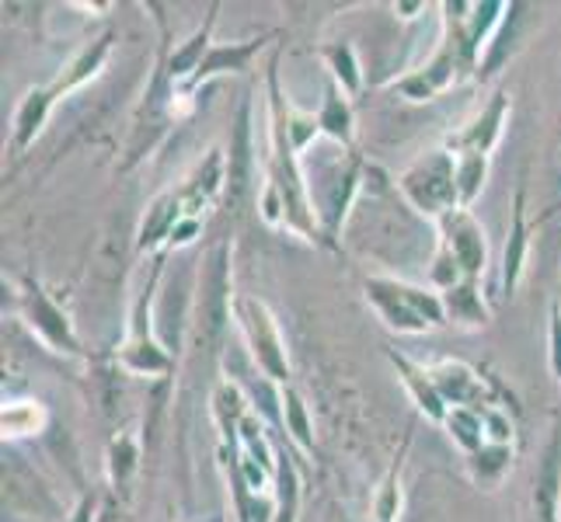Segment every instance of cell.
<instances>
[{
    "instance_id": "1",
    "label": "cell",
    "mask_w": 561,
    "mask_h": 522,
    "mask_svg": "<svg viewBox=\"0 0 561 522\" xmlns=\"http://www.w3.org/2000/svg\"><path fill=\"white\" fill-rule=\"evenodd\" d=\"M366 293H370L377 311L387 317V324L401 327V332H422V327H430V324H443V303L415 286L374 279V282H366Z\"/></svg>"
},
{
    "instance_id": "2",
    "label": "cell",
    "mask_w": 561,
    "mask_h": 522,
    "mask_svg": "<svg viewBox=\"0 0 561 522\" xmlns=\"http://www.w3.org/2000/svg\"><path fill=\"white\" fill-rule=\"evenodd\" d=\"M401 192L412 199L415 209L433 212V217H439V212H447V217H450L454 202L460 199L454 161L447 158V153H430L425 161H419L415 167L404 171Z\"/></svg>"
},
{
    "instance_id": "3",
    "label": "cell",
    "mask_w": 561,
    "mask_h": 522,
    "mask_svg": "<svg viewBox=\"0 0 561 522\" xmlns=\"http://www.w3.org/2000/svg\"><path fill=\"white\" fill-rule=\"evenodd\" d=\"M238 317L248 332V341L255 348V359L259 366L276 380H286L289 376V366H286V352H283V341H279V332H276V321L268 317V311L255 300H241L238 303Z\"/></svg>"
},
{
    "instance_id": "4",
    "label": "cell",
    "mask_w": 561,
    "mask_h": 522,
    "mask_svg": "<svg viewBox=\"0 0 561 522\" xmlns=\"http://www.w3.org/2000/svg\"><path fill=\"white\" fill-rule=\"evenodd\" d=\"M447 258H454V268L468 276H478L485 268V234L468 212L447 217Z\"/></svg>"
},
{
    "instance_id": "5",
    "label": "cell",
    "mask_w": 561,
    "mask_h": 522,
    "mask_svg": "<svg viewBox=\"0 0 561 522\" xmlns=\"http://www.w3.org/2000/svg\"><path fill=\"white\" fill-rule=\"evenodd\" d=\"M28 317L35 324V332L43 335L53 348H60V352H81V348H77L73 332H70V324H67V317L46 300V293L38 286L28 289Z\"/></svg>"
},
{
    "instance_id": "6",
    "label": "cell",
    "mask_w": 561,
    "mask_h": 522,
    "mask_svg": "<svg viewBox=\"0 0 561 522\" xmlns=\"http://www.w3.org/2000/svg\"><path fill=\"white\" fill-rule=\"evenodd\" d=\"M425 376L433 380L436 394L443 401H454V404H471V401H478L481 394H485L481 380L468 370V366H460V362H439L436 370H430Z\"/></svg>"
},
{
    "instance_id": "7",
    "label": "cell",
    "mask_w": 561,
    "mask_h": 522,
    "mask_svg": "<svg viewBox=\"0 0 561 522\" xmlns=\"http://www.w3.org/2000/svg\"><path fill=\"white\" fill-rule=\"evenodd\" d=\"M227 251L220 247L213 255V268H209V279H206V293H203V327L206 335H217L224 327L227 317V268H224Z\"/></svg>"
},
{
    "instance_id": "8",
    "label": "cell",
    "mask_w": 561,
    "mask_h": 522,
    "mask_svg": "<svg viewBox=\"0 0 561 522\" xmlns=\"http://www.w3.org/2000/svg\"><path fill=\"white\" fill-rule=\"evenodd\" d=\"M558 488H561V436L554 432L545 453V467L537 474V515L545 522H554Z\"/></svg>"
},
{
    "instance_id": "9",
    "label": "cell",
    "mask_w": 561,
    "mask_h": 522,
    "mask_svg": "<svg viewBox=\"0 0 561 522\" xmlns=\"http://www.w3.org/2000/svg\"><path fill=\"white\" fill-rule=\"evenodd\" d=\"M502 115H506V98L499 94V98L492 102V108L474 123V129H471V132H463V137H457V147H463V153H481V158H489V147H492L495 137H499Z\"/></svg>"
},
{
    "instance_id": "10",
    "label": "cell",
    "mask_w": 561,
    "mask_h": 522,
    "mask_svg": "<svg viewBox=\"0 0 561 522\" xmlns=\"http://www.w3.org/2000/svg\"><path fill=\"white\" fill-rule=\"evenodd\" d=\"M179 227V199L175 196H161L153 202L150 217L144 220V230H140V247H153L161 237H171Z\"/></svg>"
},
{
    "instance_id": "11",
    "label": "cell",
    "mask_w": 561,
    "mask_h": 522,
    "mask_svg": "<svg viewBox=\"0 0 561 522\" xmlns=\"http://www.w3.org/2000/svg\"><path fill=\"white\" fill-rule=\"evenodd\" d=\"M53 94L56 91H32L28 98H25L22 112H18V147H28L32 143V137L38 132V126H43L46 112L53 105Z\"/></svg>"
},
{
    "instance_id": "12",
    "label": "cell",
    "mask_w": 561,
    "mask_h": 522,
    "mask_svg": "<svg viewBox=\"0 0 561 522\" xmlns=\"http://www.w3.org/2000/svg\"><path fill=\"white\" fill-rule=\"evenodd\" d=\"M450 73H454V56L450 53H443L439 60L425 70L422 77H412V81H401V91L404 94H412V98H430V94H436L443 84L450 81Z\"/></svg>"
},
{
    "instance_id": "13",
    "label": "cell",
    "mask_w": 561,
    "mask_h": 522,
    "mask_svg": "<svg viewBox=\"0 0 561 522\" xmlns=\"http://www.w3.org/2000/svg\"><path fill=\"white\" fill-rule=\"evenodd\" d=\"M220 182H224V164H220V153H209V161L199 167V174L192 178V185H188V206H192V212L199 209V202H206V199H213L217 196V188H220Z\"/></svg>"
},
{
    "instance_id": "14",
    "label": "cell",
    "mask_w": 561,
    "mask_h": 522,
    "mask_svg": "<svg viewBox=\"0 0 561 522\" xmlns=\"http://www.w3.org/2000/svg\"><path fill=\"white\" fill-rule=\"evenodd\" d=\"M524 247H527V227H524V196L516 199V220H513V237L506 247V293L516 286L519 268H524Z\"/></svg>"
},
{
    "instance_id": "15",
    "label": "cell",
    "mask_w": 561,
    "mask_h": 522,
    "mask_svg": "<svg viewBox=\"0 0 561 522\" xmlns=\"http://www.w3.org/2000/svg\"><path fill=\"white\" fill-rule=\"evenodd\" d=\"M259 49V43H248V46H238V49H213L206 60H203V67L196 70V77H192V84L196 81H203V77H213V73H220V70H241L244 67V60L251 53Z\"/></svg>"
},
{
    "instance_id": "16",
    "label": "cell",
    "mask_w": 561,
    "mask_h": 522,
    "mask_svg": "<svg viewBox=\"0 0 561 522\" xmlns=\"http://www.w3.org/2000/svg\"><path fill=\"white\" fill-rule=\"evenodd\" d=\"M485 167H489V158H481V153H463V161L457 167V192H460V202H471L478 196L481 182H485Z\"/></svg>"
},
{
    "instance_id": "17",
    "label": "cell",
    "mask_w": 561,
    "mask_h": 522,
    "mask_svg": "<svg viewBox=\"0 0 561 522\" xmlns=\"http://www.w3.org/2000/svg\"><path fill=\"white\" fill-rule=\"evenodd\" d=\"M105 53H108V38H102V43H99V46H94V49H88V53L81 56V60H77V63L70 67V73L64 77V81H60V84H56V91H67V88H73V84H81V81H84V77H91L94 70H99V67H102V60H105Z\"/></svg>"
},
{
    "instance_id": "18",
    "label": "cell",
    "mask_w": 561,
    "mask_h": 522,
    "mask_svg": "<svg viewBox=\"0 0 561 522\" xmlns=\"http://www.w3.org/2000/svg\"><path fill=\"white\" fill-rule=\"evenodd\" d=\"M321 126L332 132L335 140H345L350 143V108H345V102L339 98V94L332 91L328 94V105H324V115H321Z\"/></svg>"
},
{
    "instance_id": "19",
    "label": "cell",
    "mask_w": 561,
    "mask_h": 522,
    "mask_svg": "<svg viewBox=\"0 0 561 522\" xmlns=\"http://www.w3.org/2000/svg\"><path fill=\"white\" fill-rule=\"evenodd\" d=\"M206 35H209V28L196 32V35H192L188 43H185V49H182V53H175V60H171V73L182 77V73H188V70H199V67H203Z\"/></svg>"
},
{
    "instance_id": "20",
    "label": "cell",
    "mask_w": 561,
    "mask_h": 522,
    "mask_svg": "<svg viewBox=\"0 0 561 522\" xmlns=\"http://www.w3.org/2000/svg\"><path fill=\"white\" fill-rule=\"evenodd\" d=\"M283 404H286V418H289V432L300 442L304 450H311V425H307V415H304V404L294 391L283 394Z\"/></svg>"
},
{
    "instance_id": "21",
    "label": "cell",
    "mask_w": 561,
    "mask_h": 522,
    "mask_svg": "<svg viewBox=\"0 0 561 522\" xmlns=\"http://www.w3.org/2000/svg\"><path fill=\"white\" fill-rule=\"evenodd\" d=\"M450 429H454V436H457V442H460V446H468V450H478V442H481V418L474 415V411H454L450 418Z\"/></svg>"
},
{
    "instance_id": "22",
    "label": "cell",
    "mask_w": 561,
    "mask_h": 522,
    "mask_svg": "<svg viewBox=\"0 0 561 522\" xmlns=\"http://www.w3.org/2000/svg\"><path fill=\"white\" fill-rule=\"evenodd\" d=\"M137 467V442L133 439H119L112 446V477L115 485H126V477Z\"/></svg>"
},
{
    "instance_id": "23",
    "label": "cell",
    "mask_w": 561,
    "mask_h": 522,
    "mask_svg": "<svg viewBox=\"0 0 561 522\" xmlns=\"http://www.w3.org/2000/svg\"><path fill=\"white\" fill-rule=\"evenodd\" d=\"M450 311H454V317H463V321H485V311L474 303V289L471 286L450 289Z\"/></svg>"
},
{
    "instance_id": "24",
    "label": "cell",
    "mask_w": 561,
    "mask_h": 522,
    "mask_svg": "<svg viewBox=\"0 0 561 522\" xmlns=\"http://www.w3.org/2000/svg\"><path fill=\"white\" fill-rule=\"evenodd\" d=\"M332 60H335V73L342 77L345 91H356L359 88V73H356V63H353V49L350 46H335Z\"/></svg>"
},
{
    "instance_id": "25",
    "label": "cell",
    "mask_w": 561,
    "mask_h": 522,
    "mask_svg": "<svg viewBox=\"0 0 561 522\" xmlns=\"http://www.w3.org/2000/svg\"><path fill=\"white\" fill-rule=\"evenodd\" d=\"M279 485H283V509H279V522H294V512H297V480H294V471H289V463H283V471H279Z\"/></svg>"
},
{
    "instance_id": "26",
    "label": "cell",
    "mask_w": 561,
    "mask_h": 522,
    "mask_svg": "<svg viewBox=\"0 0 561 522\" xmlns=\"http://www.w3.org/2000/svg\"><path fill=\"white\" fill-rule=\"evenodd\" d=\"M32 421H35V408H25V415H22V408H8L4 411V432H11V436H22V432H32Z\"/></svg>"
},
{
    "instance_id": "27",
    "label": "cell",
    "mask_w": 561,
    "mask_h": 522,
    "mask_svg": "<svg viewBox=\"0 0 561 522\" xmlns=\"http://www.w3.org/2000/svg\"><path fill=\"white\" fill-rule=\"evenodd\" d=\"M551 366L561 376V314L554 311V324H551Z\"/></svg>"
},
{
    "instance_id": "28",
    "label": "cell",
    "mask_w": 561,
    "mask_h": 522,
    "mask_svg": "<svg viewBox=\"0 0 561 522\" xmlns=\"http://www.w3.org/2000/svg\"><path fill=\"white\" fill-rule=\"evenodd\" d=\"M91 512H94V501H81V509L73 512L70 522H91Z\"/></svg>"
}]
</instances>
